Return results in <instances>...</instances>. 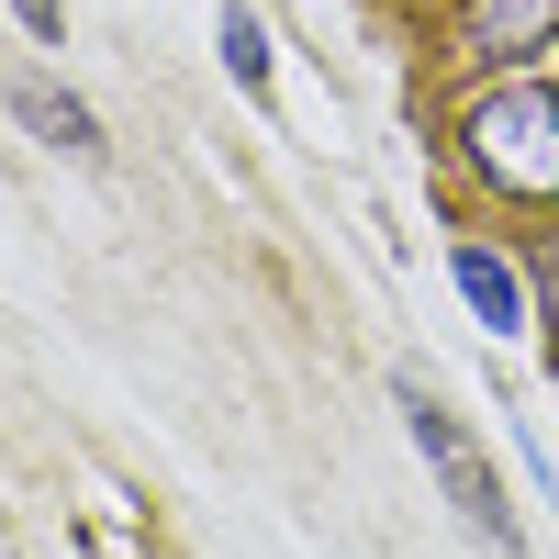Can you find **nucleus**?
<instances>
[{
    "label": "nucleus",
    "instance_id": "obj_1",
    "mask_svg": "<svg viewBox=\"0 0 559 559\" xmlns=\"http://www.w3.org/2000/svg\"><path fill=\"white\" fill-rule=\"evenodd\" d=\"M459 157L492 202H559V90L503 79L459 112Z\"/></svg>",
    "mask_w": 559,
    "mask_h": 559
},
{
    "label": "nucleus",
    "instance_id": "obj_3",
    "mask_svg": "<svg viewBox=\"0 0 559 559\" xmlns=\"http://www.w3.org/2000/svg\"><path fill=\"white\" fill-rule=\"evenodd\" d=\"M12 123L34 134V146L79 157V168H102V157H112V146H102V123H90V102H68V90H45V79H12Z\"/></svg>",
    "mask_w": 559,
    "mask_h": 559
},
{
    "label": "nucleus",
    "instance_id": "obj_8",
    "mask_svg": "<svg viewBox=\"0 0 559 559\" xmlns=\"http://www.w3.org/2000/svg\"><path fill=\"white\" fill-rule=\"evenodd\" d=\"M537 313H548V324H559V269H548V280H537Z\"/></svg>",
    "mask_w": 559,
    "mask_h": 559
},
{
    "label": "nucleus",
    "instance_id": "obj_4",
    "mask_svg": "<svg viewBox=\"0 0 559 559\" xmlns=\"http://www.w3.org/2000/svg\"><path fill=\"white\" fill-rule=\"evenodd\" d=\"M559 34V0H471L459 12V57H537Z\"/></svg>",
    "mask_w": 559,
    "mask_h": 559
},
{
    "label": "nucleus",
    "instance_id": "obj_2",
    "mask_svg": "<svg viewBox=\"0 0 559 559\" xmlns=\"http://www.w3.org/2000/svg\"><path fill=\"white\" fill-rule=\"evenodd\" d=\"M392 403H403V437L426 448V471H437V492L459 503V526H471L481 548H503V559H515L526 537H515V515H503V481L481 471V448L459 437V414H448V403H437L426 381H392Z\"/></svg>",
    "mask_w": 559,
    "mask_h": 559
},
{
    "label": "nucleus",
    "instance_id": "obj_6",
    "mask_svg": "<svg viewBox=\"0 0 559 559\" xmlns=\"http://www.w3.org/2000/svg\"><path fill=\"white\" fill-rule=\"evenodd\" d=\"M213 45H224V79H236L247 102H269V34H258V12H224Z\"/></svg>",
    "mask_w": 559,
    "mask_h": 559
},
{
    "label": "nucleus",
    "instance_id": "obj_5",
    "mask_svg": "<svg viewBox=\"0 0 559 559\" xmlns=\"http://www.w3.org/2000/svg\"><path fill=\"white\" fill-rule=\"evenodd\" d=\"M448 280H459V302H471L492 336H515V324L537 313V302H526V269H503L492 247H459V258H448Z\"/></svg>",
    "mask_w": 559,
    "mask_h": 559
},
{
    "label": "nucleus",
    "instance_id": "obj_7",
    "mask_svg": "<svg viewBox=\"0 0 559 559\" xmlns=\"http://www.w3.org/2000/svg\"><path fill=\"white\" fill-rule=\"evenodd\" d=\"M12 12H23V34H45V45H57V0H12Z\"/></svg>",
    "mask_w": 559,
    "mask_h": 559
}]
</instances>
